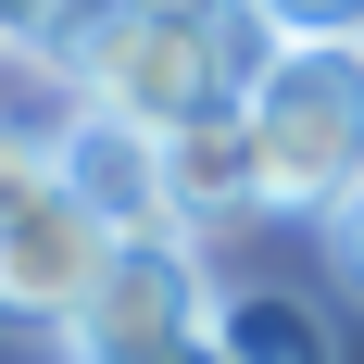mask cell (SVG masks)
I'll return each instance as SVG.
<instances>
[{"label":"cell","instance_id":"13","mask_svg":"<svg viewBox=\"0 0 364 364\" xmlns=\"http://www.w3.org/2000/svg\"><path fill=\"white\" fill-rule=\"evenodd\" d=\"M126 13H214V0H126Z\"/></svg>","mask_w":364,"mask_h":364},{"label":"cell","instance_id":"6","mask_svg":"<svg viewBox=\"0 0 364 364\" xmlns=\"http://www.w3.org/2000/svg\"><path fill=\"white\" fill-rule=\"evenodd\" d=\"M164 164H176V214H188V239H214V226L264 214V151H252V113H239V101L201 113V126H176V139H164Z\"/></svg>","mask_w":364,"mask_h":364},{"label":"cell","instance_id":"11","mask_svg":"<svg viewBox=\"0 0 364 364\" xmlns=\"http://www.w3.org/2000/svg\"><path fill=\"white\" fill-rule=\"evenodd\" d=\"M63 364H226L214 339H164V352H63Z\"/></svg>","mask_w":364,"mask_h":364},{"label":"cell","instance_id":"7","mask_svg":"<svg viewBox=\"0 0 364 364\" xmlns=\"http://www.w3.org/2000/svg\"><path fill=\"white\" fill-rule=\"evenodd\" d=\"M214 339L226 364H339L327 352V314H314V301L301 289H214Z\"/></svg>","mask_w":364,"mask_h":364},{"label":"cell","instance_id":"3","mask_svg":"<svg viewBox=\"0 0 364 364\" xmlns=\"http://www.w3.org/2000/svg\"><path fill=\"white\" fill-rule=\"evenodd\" d=\"M75 88H88V113H126L151 139L226 113V75H214L201 13H126V0H101V13L75 26Z\"/></svg>","mask_w":364,"mask_h":364},{"label":"cell","instance_id":"12","mask_svg":"<svg viewBox=\"0 0 364 364\" xmlns=\"http://www.w3.org/2000/svg\"><path fill=\"white\" fill-rule=\"evenodd\" d=\"M327 252H339V277H352V289H364V201H352V214L327 226Z\"/></svg>","mask_w":364,"mask_h":364},{"label":"cell","instance_id":"2","mask_svg":"<svg viewBox=\"0 0 364 364\" xmlns=\"http://www.w3.org/2000/svg\"><path fill=\"white\" fill-rule=\"evenodd\" d=\"M101 264H113V226L63 188V164L26 151V139H0V327L75 339V314H88V289H101Z\"/></svg>","mask_w":364,"mask_h":364},{"label":"cell","instance_id":"9","mask_svg":"<svg viewBox=\"0 0 364 364\" xmlns=\"http://www.w3.org/2000/svg\"><path fill=\"white\" fill-rule=\"evenodd\" d=\"M88 13H101V0H0V38H26V50H75Z\"/></svg>","mask_w":364,"mask_h":364},{"label":"cell","instance_id":"5","mask_svg":"<svg viewBox=\"0 0 364 364\" xmlns=\"http://www.w3.org/2000/svg\"><path fill=\"white\" fill-rule=\"evenodd\" d=\"M63 188L113 226V239H188L176 164H164V139H151V126H126V113H88V126L63 139Z\"/></svg>","mask_w":364,"mask_h":364},{"label":"cell","instance_id":"4","mask_svg":"<svg viewBox=\"0 0 364 364\" xmlns=\"http://www.w3.org/2000/svg\"><path fill=\"white\" fill-rule=\"evenodd\" d=\"M214 327V277H201V239H113L101 289L75 314L63 352H164V339Z\"/></svg>","mask_w":364,"mask_h":364},{"label":"cell","instance_id":"8","mask_svg":"<svg viewBox=\"0 0 364 364\" xmlns=\"http://www.w3.org/2000/svg\"><path fill=\"white\" fill-rule=\"evenodd\" d=\"M88 126V88H75V50H26V38H0V139H26L63 164V139Z\"/></svg>","mask_w":364,"mask_h":364},{"label":"cell","instance_id":"1","mask_svg":"<svg viewBox=\"0 0 364 364\" xmlns=\"http://www.w3.org/2000/svg\"><path fill=\"white\" fill-rule=\"evenodd\" d=\"M264 151V214H352L364 201V38H289L252 101Z\"/></svg>","mask_w":364,"mask_h":364},{"label":"cell","instance_id":"10","mask_svg":"<svg viewBox=\"0 0 364 364\" xmlns=\"http://www.w3.org/2000/svg\"><path fill=\"white\" fill-rule=\"evenodd\" d=\"M277 38H364V0H252Z\"/></svg>","mask_w":364,"mask_h":364}]
</instances>
